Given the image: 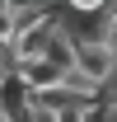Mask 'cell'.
<instances>
[{
	"label": "cell",
	"mask_w": 117,
	"mask_h": 122,
	"mask_svg": "<svg viewBox=\"0 0 117 122\" xmlns=\"http://www.w3.org/2000/svg\"><path fill=\"white\" fill-rule=\"evenodd\" d=\"M10 75L24 85V94H33V99H56L61 89H66V75L70 71H56L52 61H42V56H24V61H14L10 66Z\"/></svg>",
	"instance_id": "cell-1"
},
{
	"label": "cell",
	"mask_w": 117,
	"mask_h": 122,
	"mask_svg": "<svg viewBox=\"0 0 117 122\" xmlns=\"http://www.w3.org/2000/svg\"><path fill=\"white\" fill-rule=\"evenodd\" d=\"M75 75H84L89 85H98V89H108L117 80V56L108 52V47L98 42V38H75Z\"/></svg>",
	"instance_id": "cell-2"
},
{
	"label": "cell",
	"mask_w": 117,
	"mask_h": 122,
	"mask_svg": "<svg viewBox=\"0 0 117 122\" xmlns=\"http://www.w3.org/2000/svg\"><path fill=\"white\" fill-rule=\"evenodd\" d=\"M47 113H52V122H94L98 117L94 103H80V99H66V94L47 99Z\"/></svg>",
	"instance_id": "cell-3"
}]
</instances>
